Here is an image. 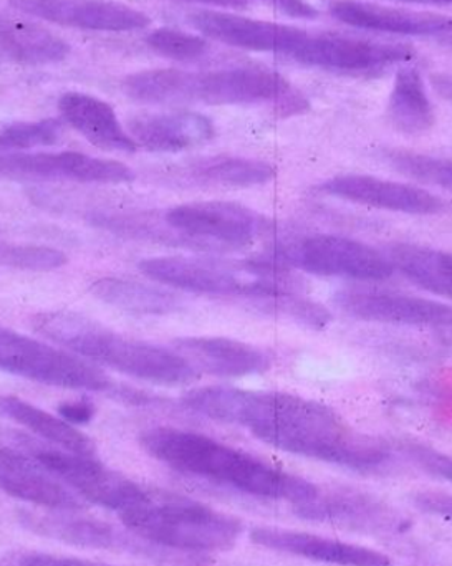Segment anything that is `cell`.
Listing matches in <instances>:
<instances>
[{
    "label": "cell",
    "mask_w": 452,
    "mask_h": 566,
    "mask_svg": "<svg viewBox=\"0 0 452 566\" xmlns=\"http://www.w3.org/2000/svg\"><path fill=\"white\" fill-rule=\"evenodd\" d=\"M151 281L204 295H238L252 298H278L298 295L297 275L267 259L224 261L212 258H159L139 264Z\"/></svg>",
    "instance_id": "8992f818"
},
{
    "label": "cell",
    "mask_w": 452,
    "mask_h": 566,
    "mask_svg": "<svg viewBox=\"0 0 452 566\" xmlns=\"http://www.w3.org/2000/svg\"><path fill=\"white\" fill-rule=\"evenodd\" d=\"M172 2L202 3V6L224 7V9H248L262 3L291 19L312 20L318 17V10L305 0H172Z\"/></svg>",
    "instance_id": "836d02e7"
},
{
    "label": "cell",
    "mask_w": 452,
    "mask_h": 566,
    "mask_svg": "<svg viewBox=\"0 0 452 566\" xmlns=\"http://www.w3.org/2000/svg\"><path fill=\"white\" fill-rule=\"evenodd\" d=\"M70 45L55 33L0 12V60L19 65H50L65 60Z\"/></svg>",
    "instance_id": "7402d4cb"
},
{
    "label": "cell",
    "mask_w": 452,
    "mask_h": 566,
    "mask_svg": "<svg viewBox=\"0 0 452 566\" xmlns=\"http://www.w3.org/2000/svg\"><path fill=\"white\" fill-rule=\"evenodd\" d=\"M0 491L46 511H82V499L29 452L0 444Z\"/></svg>",
    "instance_id": "9a60e30c"
},
{
    "label": "cell",
    "mask_w": 452,
    "mask_h": 566,
    "mask_svg": "<svg viewBox=\"0 0 452 566\" xmlns=\"http://www.w3.org/2000/svg\"><path fill=\"white\" fill-rule=\"evenodd\" d=\"M136 146L155 153H179L198 148L214 138V123L196 112H171L136 116L128 123Z\"/></svg>",
    "instance_id": "d6986e66"
},
{
    "label": "cell",
    "mask_w": 452,
    "mask_h": 566,
    "mask_svg": "<svg viewBox=\"0 0 452 566\" xmlns=\"http://www.w3.org/2000/svg\"><path fill=\"white\" fill-rule=\"evenodd\" d=\"M195 176L212 185L232 186V188H254L267 185L274 179L275 168L267 161L249 158H209L199 163Z\"/></svg>",
    "instance_id": "f1b7e54d"
},
{
    "label": "cell",
    "mask_w": 452,
    "mask_h": 566,
    "mask_svg": "<svg viewBox=\"0 0 452 566\" xmlns=\"http://www.w3.org/2000/svg\"><path fill=\"white\" fill-rule=\"evenodd\" d=\"M410 454L424 471L452 482V458L450 455L441 454L433 449L421 448V446H411Z\"/></svg>",
    "instance_id": "e575fe53"
},
{
    "label": "cell",
    "mask_w": 452,
    "mask_h": 566,
    "mask_svg": "<svg viewBox=\"0 0 452 566\" xmlns=\"http://www.w3.org/2000/svg\"><path fill=\"white\" fill-rule=\"evenodd\" d=\"M62 138L59 119L20 122L0 129V153H22L53 146Z\"/></svg>",
    "instance_id": "4dcf8cb0"
},
{
    "label": "cell",
    "mask_w": 452,
    "mask_h": 566,
    "mask_svg": "<svg viewBox=\"0 0 452 566\" xmlns=\"http://www.w3.org/2000/svg\"><path fill=\"white\" fill-rule=\"evenodd\" d=\"M36 332L93 365L162 386H185L199 373L175 348L126 338L93 319L70 312L40 313Z\"/></svg>",
    "instance_id": "277c9868"
},
{
    "label": "cell",
    "mask_w": 452,
    "mask_h": 566,
    "mask_svg": "<svg viewBox=\"0 0 452 566\" xmlns=\"http://www.w3.org/2000/svg\"><path fill=\"white\" fill-rule=\"evenodd\" d=\"M388 118L404 135H421L433 128L437 122L433 103L423 75L414 66L398 70L388 102Z\"/></svg>",
    "instance_id": "cb8c5ba5"
},
{
    "label": "cell",
    "mask_w": 452,
    "mask_h": 566,
    "mask_svg": "<svg viewBox=\"0 0 452 566\" xmlns=\"http://www.w3.org/2000/svg\"><path fill=\"white\" fill-rule=\"evenodd\" d=\"M255 545L294 555L305 560L335 566H393V562L383 552L364 545L347 544L344 541L322 537L307 532L285 531L278 527H257L251 532Z\"/></svg>",
    "instance_id": "2e32d148"
},
{
    "label": "cell",
    "mask_w": 452,
    "mask_h": 566,
    "mask_svg": "<svg viewBox=\"0 0 452 566\" xmlns=\"http://www.w3.org/2000/svg\"><path fill=\"white\" fill-rule=\"evenodd\" d=\"M189 25L204 39L218 40L235 49L277 55L284 23L251 19L238 13L196 10L188 17Z\"/></svg>",
    "instance_id": "44dd1931"
},
{
    "label": "cell",
    "mask_w": 452,
    "mask_h": 566,
    "mask_svg": "<svg viewBox=\"0 0 452 566\" xmlns=\"http://www.w3.org/2000/svg\"><path fill=\"white\" fill-rule=\"evenodd\" d=\"M0 178L19 181H76L123 185L135 179L128 166L83 153H0Z\"/></svg>",
    "instance_id": "8fae6325"
},
{
    "label": "cell",
    "mask_w": 452,
    "mask_h": 566,
    "mask_svg": "<svg viewBox=\"0 0 452 566\" xmlns=\"http://www.w3.org/2000/svg\"><path fill=\"white\" fill-rule=\"evenodd\" d=\"M23 15L96 32H133L151 25L141 10L112 0H9Z\"/></svg>",
    "instance_id": "4fadbf2b"
},
{
    "label": "cell",
    "mask_w": 452,
    "mask_h": 566,
    "mask_svg": "<svg viewBox=\"0 0 452 566\" xmlns=\"http://www.w3.org/2000/svg\"><path fill=\"white\" fill-rule=\"evenodd\" d=\"M29 454L82 501L98 507L123 514L148 495L141 485L106 468L95 455H80L59 448L30 449Z\"/></svg>",
    "instance_id": "9c48e42d"
},
{
    "label": "cell",
    "mask_w": 452,
    "mask_h": 566,
    "mask_svg": "<svg viewBox=\"0 0 452 566\" xmlns=\"http://www.w3.org/2000/svg\"><path fill=\"white\" fill-rule=\"evenodd\" d=\"M90 292L99 302L135 315H169L181 308V302L175 293L123 279H99L93 282Z\"/></svg>",
    "instance_id": "4316f807"
},
{
    "label": "cell",
    "mask_w": 452,
    "mask_h": 566,
    "mask_svg": "<svg viewBox=\"0 0 452 566\" xmlns=\"http://www.w3.org/2000/svg\"><path fill=\"white\" fill-rule=\"evenodd\" d=\"M138 95L148 105H274L281 116L301 115L311 106L285 76L257 65L208 72L145 70L138 80Z\"/></svg>",
    "instance_id": "3957f363"
},
{
    "label": "cell",
    "mask_w": 452,
    "mask_h": 566,
    "mask_svg": "<svg viewBox=\"0 0 452 566\" xmlns=\"http://www.w3.org/2000/svg\"><path fill=\"white\" fill-rule=\"evenodd\" d=\"M322 191L355 205L401 214L438 216L450 208L443 198L428 189L367 175L335 176L322 185Z\"/></svg>",
    "instance_id": "5bb4252c"
},
{
    "label": "cell",
    "mask_w": 452,
    "mask_h": 566,
    "mask_svg": "<svg viewBox=\"0 0 452 566\" xmlns=\"http://www.w3.org/2000/svg\"><path fill=\"white\" fill-rule=\"evenodd\" d=\"M295 514L308 521L334 522V524H347L350 527H381L387 512L374 501L365 497H328L318 494L317 499L307 504L297 505Z\"/></svg>",
    "instance_id": "83f0119b"
},
{
    "label": "cell",
    "mask_w": 452,
    "mask_h": 566,
    "mask_svg": "<svg viewBox=\"0 0 452 566\" xmlns=\"http://www.w3.org/2000/svg\"><path fill=\"white\" fill-rule=\"evenodd\" d=\"M169 228L186 238L218 248L241 249L271 231L272 222L238 202H191L166 214Z\"/></svg>",
    "instance_id": "30bf717a"
},
{
    "label": "cell",
    "mask_w": 452,
    "mask_h": 566,
    "mask_svg": "<svg viewBox=\"0 0 452 566\" xmlns=\"http://www.w3.org/2000/svg\"><path fill=\"white\" fill-rule=\"evenodd\" d=\"M119 518L141 541L189 554L229 551L242 534L239 518L192 499L162 492L148 491Z\"/></svg>",
    "instance_id": "5b68a950"
},
{
    "label": "cell",
    "mask_w": 452,
    "mask_h": 566,
    "mask_svg": "<svg viewBox=\"0 0 452 566\" xmlns=\"http://www.w3.org/2000/svg\"><path fill=\"white\" fill-rule=\"evenodd\" d=\"M146 43L159 55L175 60V62H196L208 52V40L204 36L192 35V33L169 29V27L153 30L146 36Z\"/></svg>",
    "instance_id": "1f68e13d"
},
{
    "label": "cell",
    "mask_w": 452,
    "mask_h": 566,
    "mask_svg": "<svg viewBox=\"0 0 452 566\" xmlns=\"http://www.w3.org/2000/svg\"><path fill=\"white\" fill-rule=\"evenodd\" d=\"M437 3H452V0H434Z\"/></svg>",
    "instance_id": "60d3db41"
},
{
    "label": "cell",
    "mask_w": 452,
    "mask_h": 566,
    "mask_svg": "<svg viewBox=\"0 0 452 566\" xmlns=\"http://www.w3.org/2000/svg\"><path fill=\"white\" fill-rule=\"evenodd\" d=\"M139 442L151 458L176 471L225 485L252 497L288 502L297 507L320 494L314 482L198 432L153 428L143 432Z\"/></svg>",
    "instance_id": "7a4b0ae2"
},
{
    "label": "cell",
    "mask_w": 452,
    "mask_h": 566,
    "mask_svg": "<svg viewBox=\"0 0 452 566\" xmlns=\"http://www.w3.org/2000/svg\"><path fill=\"white\" fill-rule=\"evenodd\" d=\"M335 303L354 318L417 328H452V305L407 293L345 290Z\"/></svg>",
    "instance_id": "7c38bea8"
},
{
    "label": "cell",
    "mask_w": 452,
    "mask_h": 566,
    "mask_svg": "<svg viewBox=\"0 0 452 566\" xmlns=\"http://www.w3.org/2000/svg\"><path fill=\"white\" fill-rule=\"evenodd\" d=\"M176 352L181 353L196 371L218 378H242L262 375L271 369L272 358L267 352L231 338L195 336L175 342Z\"/></svg>",
    "instance_id": "ac0fdd59"
},
{
    "label": "cell",
    "mask_w": 452,
    "mask_h": 566,
    "mask_svg": "<svg viewBox=\"0 0 452 566\" xmlns=\"http://www.w3.org/2000/svg\"><path fill=\"white\" fill-rule=\"evenodd\" d=\"M330 13L335 19L355 29L370 32L391 33L403 36H451L452 17L440 13L414 12L395 9L380 3L337 0L332 3Z\"/></svg>",
    "instance_id": "e0dca14e"
},
{
    "label": "cell",
    "mask_w": 452,
    "mask_h": 566,
    "mask_svg": "<svg viewBox=\"0 0 452 566\" xmlns=\"http://www.w3.org/2000/svg\"><path fill=\"white\" fill-rule=\"evenodd\" d=\"M431 86L441 98L452 102V75L450 73H437L431 76Z\"/></svg>",
    "instance_id": "f35d334b"
},
{
    "label": "cell",
    "mask_w": 452,
    "mask_h": 566,
    "mask_svg": "<svg viewBox=\"0 0 452 566\" xmlns=\"http://www.w3.org/2000/svg\"><path fill=\"white\" fill-rule=\"evenodd\" d=\"M385 159L391 168L413 181L452 192L451 159L407 151V149H390L385 153Z\"/></svg>",
    "instance_id": "f546056e"
},
{
    "label": "cell",
    "mask_w": 452,
    "mask_h": 566,
    "mask_svg": "<svg viewBox=\"0 0 452 566\" xmlns=\"http://www.w3.org/2000/svg\"><path fill=\"white\" fill-rule=\"evenodd\" d=\"M65 254L42 245H10L0 242V265L19 271L49 272L65 264Z\"/></svg>",
    "instance_id": "d6a6232c"
},
{
    "label": "cell",
    "mask_w": 452,
    "mask_h": 566,
    "mask_svg": "<svg viewBox=\"0 0 452 566\" xmlns=\"http://www.w3.org/2000/svg\"><path fill=\"white\" fill-rule=\"evenodd\" d=\"M0 416L29 429L32 434L63 451L95 455L92 439L86 438L76 426L69 424L60 416L50 415L15 396H0Z\"/></svg>",
    "instance_id": "603a6c76"
},
{
    "label": "cell",
    "mask_w": 452,
    "mask_h": 566,
    "mask_svg": "<svg viewBox=\"0 0 452 566\" xmlns=\"http://www.w3.org/2000/svg\"><path fill=\"white\" fill-rule=\"evenodd\" d=\"M395 271L427 292L452 300V254L418 244H395L385 251Z\"/></svg>",
    "instance_id": "d4e9b609"
},
{
    "label": "cell",
    "mask_w": 452,
    "mask_h": 566,
    "mask_svg": "<svg viewBox=\"0 0 452 566\" xmlns=\"http://www.w3.org/2000/svg\"><path fill=\"white\" fill-rule=\"evenodd\" d=\"M411 502L424 514L452 522V494L431 491L418 492L411 497Z\"/></svg>",
    "instance_id": "d590c367"
},
{
    "label": "cell",
    "mask_w": 452,
    "mask_h": 566,
    "mask_svg": "<svg viewBox=\"0 0 452 566\" xmlns=\"http://www.w3.org/2000/svg\"><path fill=\"white\" fill-rule=\"evenodd\" d=\"M59 416L72 426L88 424L95 416V406L86 399L62 402L59 406Z\"/></svg>",
    "instance_id": "74e56055"
},
{
    "label": "cell",
    "mask_w": 452,
    "mask_h": 566,
    "mask_svg": "<svg viewBox=\"0 0 452 566\" xmlns=\"http://www.w3.org/2000/svg\"><path fill=\"white\" fill-rule=\"evenodd\" d=\"M20 566H113L99 564V562L83 560V558L63 557L52 554H29L23 555L19 562Z\"/></svg>",
    "instance_id": "8d00e7d4"
},
{
    "label": "cell",
    "mask_w": 452,
    "mask_h": 566,
    "mask_svg": "<svg viewBox=\"0 0 452 566\" xmlns=\"http://www.w3.org/2000/svg\"><path fill=\"white\" fill-rule=\"evenodd\" d=\"M53 512L55 514H33L25 511L20 512V518L29 531L62 544L85 548L116 547L118 534L105 522L80 518L78 515H63L65 512Z\"/></svg>",
    "instance_id": "484cf974"
},
{
    "label": "cell",
    "mask_w": 452,
    "mask_h": 566,
    "mask_svg": "<svg viewBox=\"0 0 452 566\" xmlns=\"http://www.w3.org/2000/svg\"><path fill=\"white\" fill-rule=\"evenodd\" d=\"M59 109L73 129L103 151L135 153L138 149L109 103L86 93L69 92L60 96Z\"/></svg>",
    "instance_id": "ffe728a7"
},
{
    "label": "cell",
    "mask_w": 452,
    "mask_h": 566,
    "mask_svg": "<svg viewBox=\"0 0 452 566\" xmlns=\"http://www.w3.org/2000/svg\"><path fill=\"white\" fill-rule=\"evenodd\" d=\"M400 2H410V3H437L434 0H400Z\"/></svg>",
    "instance_id": "ab89813d"
},
{
    "label": "cell",
    "mask_w": 452,
    "mask_h": 566,
    "mask_svg": "<svg viewBox=\"0 0 452 566\" xmlns=\"http://www.w3.org/2000/svg\"><path fill=\"white\" fill-rule=\"evenodd\" d=\"M0 369L65 389L108 391L113 382L93 363L0 326Z\"/></svg>",
    "instance_id": "ba28073f"
},
{
    "label": "cell",
    "mask_w": 452,
    "mask_h": 566,
    "mask_svg": "<svg viewBox=\"0 0 452 566\" xmlns=\"http://www.w3.org/2000/svg\"><path fill=\"white\" fill-rule=\"evenodd\" d=\"M267 261L322 277L351 279L360 282L387 281L395 274L385 252L332 234H312L277 245Z\"/></svg>",
    "instance_id": "52a82bcc"
},
{
    "label": "cell",
    "mask_w": 452,
    "mask_h": 566,
    "mask_svg": "<svg viewBox=\"0 0 452 566\" xmlns=\"http://www.w3.org/2000/svg\"><path fill=\"white\" fill-rule=\"evenodd\" d=\"M185 405L288 454L357 472L380 471L391 461L385 442L355 431L328 406L291 392L211 386L189 391Z\"/></svg>",
    "instance_id": "6da1fadb"
}]
</instances>
